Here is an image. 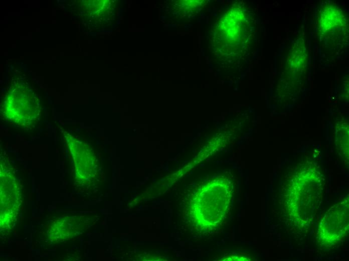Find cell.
<instances>
[{
  "instance_id": "1",
  "label": "cell",
  "mask_w": 349,
  "mask_h": 261,
  "mask_svg": "<svg viewBox=\"0 0 349 261\" xmlns=\"http://www.w3.org/2000/svg\"><path fill=\"white\" fill-rule=\"evenodd\" d=\"M2 110L9 121L23 128L34 126L41 116L38 94L26 80H15L4 101Z\"/></svg>"
}]
</instances>
